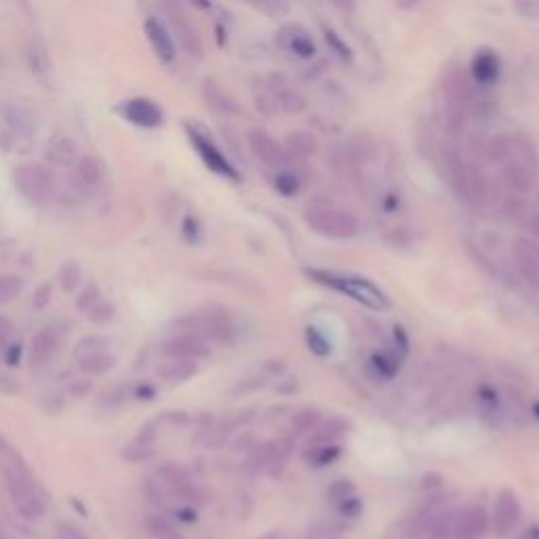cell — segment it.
Returning a JSON list of instances; mask_svg holds the SVG:
<instances>
[{
  "label": "cell",
  "mask_w": 539,
  "mask_h": 539,
  "mask_svg": "<svg viewBox=\"0 0 539 539\" xmlns=\"http://www.w3.org/2000/svg\"><path fill=\"white\" fill-rule=\"evenodd\" d=\"M0 457L5 462V478L11 493V502L19 516L26 521H38L47 514V497L38 489L34 476L22 457L7 438L0 434Z\"/></svg>",
  "instance_id": "6da1fadb"
},
{
  "label": "cell",
  "mask_w": 539,
  "mask_h": 539,
  "mask_svg": "<svg viewBox=\"0 0 539 539\" xmlns=\"http://www.w3.org/2000/svg\"><path fill=\"white\" fill-rule=\"evenodd\" d=\"M304 219L308 228L325 238H333V241H350L361 230L358 217L352 211L333 205L323 196L310 198L304 209Z\"/></svg>",
  "instance_id": "7a4b0ae2"
},
{
  "label": "cell",
  "mask_w": 539,
  "mask_h": 539,
  "mask_svg": "<svg viewBox=\"0 0 539 539\" xmlns=\"http://www.w3.org/2000/svg\"><path fill=\"white\" fill-rule=\"evenodd\" d=\"M173 329H177L179 335H190L213 344H232L236 339L234 318L222 306H207L190 316L177 318Z\"/></svg>",
  "instance_id": "3957f363"
},
{
  "label": "cell",
  "mask_w": 539,
  "mask_h": 539,
  "mask_svg": "<svg viewBox=\"0 0 539 539\" xmlns=\"http://www.w3.org/2000/svg\"><path fill=\"white\" fill-rule=\"evenodd\" d=\"M308 276L312 281L321 283L333 291L344 293L352 299H356L358 304H363L369 310L375 312H386L392 308L390 297L379 289L375 283H371L365 276H356V274H335L329 270H310Z\"/></svg>",
  "instance_id": "277c9868"
},
{
  "label": "cell",
  "mask_w": 539,
  "mask_h": 539,
  "mask_svg": "<svg viewBox=\"0 0 539 539\" xmlns=\"http://www.w3.org/2000/svg\"><path fill=\"white\" fill-rule=\"evenodd\" d=\"M445 121L451 133H459L466 127L468 116L478 110V93L474 83L464 72H449L441 85Z\"/></svg>",
  "instance_id": "5b68a950"
},
{
  "label": "cell",
  "mask_w": 539,
  "mask_h": 539,
  "mask_svg": "<svg viewBox=\"0 0 539 539\" xmlns=\"http://www.w3.org/2000/svg\"><path fill=\"white\" fill-rule=\"evenodd\" d=\"M257 110L268 116L274 114H299L306 110V99L297 89H293L283 76H270L262 87V93L255 95Z\"/></svg>",
  "instance_id": "8992f818"
},
{
  "label": "cell",
  "mask_w": 539,
  "mask_h": 539,
  "mask_svg": "<svg viewBox=\"0 0 539 539\" xmlns=\"http://www.w3.org/2000/svg\"><path fill=\"white\" fill-rule=\"evenodd\" d=\"M13 182L19 194H22L26 201L36 203V205L47 203L55 190V179L49 173V169L36 163H26V165L15 167Z\"/></svg>",
  "instance_id": "52a82bcc"
},
{
  "label": "cell",
  "mask_w": 539,
  "mask_h": 539,
  "mask_svg": "<svg viewBox=\"0 0 539 539\" xmlns=\"http://www.w3.org/2000/svg\"><path fill=\"white\" fill-rule=\"evenodd\" d=\"M247 144L257 161H262L264 165L276 171L289 169V165L293 163V156L287 152L285 144L276 142V139L264 129H251L247 133Z\"/></svg>",
  "instance_id": "ba28073f"
},
{
  "label": "cell",
  "mask_w": 539,
  "mask_h": 539,
  "mask_svg": "<svg viewBox=\"0 0 539 539\" xmlns=\"http://www.w3.org/2000/svg\"><path fill=\"white\" fill-rule=\"evenodd\" d=\"M188 131V137H190V142L192 146L196 148L198 156L203 158V163L217 175H222V177H228V179H234V182H238V179H241V175H238V171L234 169V165L228 161L226 154L217 148V144L213 142V139L201 131V129H196L192 125L186 127Z\"/></svg>",
  "instance_id": "9c48e42d"
},
{
  "label": "cell",
  "mask_w": 539,
  "mask_h": 539,
  "mask_svg": "<svg viewBox=\"0 0 539 539\" xmlns=\"http://www.w3.org/2000/svg\"><path fill=\"white\" fill-rule=\"evenodd\" d=\"M167 13H169V22H171V28H173V32L177 36V41L182 43V47L186 49V53L190 57L201 59L205 55L203 36H201V32H198V28L194 26L190 15L179 5H167Z\"/></svg>",
  "instance_id": "30bf717a"
},
{
  "label": "cell",
  "mask_w": 539,
  "mask_h": 539,
  "mask_svg": "<svg viewBox=\"0 0 539 539\" xmlns=\"http://www.w3.org/2000/svg\"><path fill=\"white\" fill-rule=\"evenodd\" d=\"M512 262L516 274L523 278V281L539 291V245L529 241V238H516L512 243Z\"/></svg>",
  "instance_id": "8fae6325"
},
{
  "label": "cell",
  "mask_w": 539,
  "mask_h": 539,
  "mask_svg": "<svg viewBox=\"0 0 539 539\" xmlns=\"http://www.w3.org/2000/svg\"><path fill=\"white\" fill-rule=\"evenodd\" d=\"M443 171L449 182L451 192L459 198V201L468 205V173L470 163L462 156L457 148L445 146L443 150Z\"/></svg>",
  "instance_id": "7c38bea8"
},
{
  "label": "cell",
  "mask_w": 539,
  "mask_h": 539,
  "mask_svg": "<svg viewBox=\"0 0 539 539\" xmlns=\"http://www.w3.org/2000/svg\"><path fill=\"white\" fill-rule=\"evenodd\" d=\"M276 45L299 59H312L318 53L312 34L299 24H285L278 28Z\"/></svg>",
  "instance_id": "4fadbf2b"
},
{
  "label": "cell",
  "mask_w": 539,
  "mask_h": 539,
  "mask_svg": "<svg viewBox=\"0 0 539 539\" xmlns=\"http://www.w3.org/2000/svg\"><path fill=\"white\" fill-rule=\"evenodd\" d=\"M521 502H518V495L510 489H504L495 499L493 508V531L497 537L510 535L518 521H521Z\"/></svg>",
  "instance_id": "5bb4252c"
},
{
  "label": "cell",
  "mask_w": 539,
  "mask_h": 539,
  "mask_svg": "<svg viewBox=\"0 0 539 539\" xmlns=\"http://www.w3.org/2000/svg\"><path fill=\"white\" fill-rule=\"evenodd\" d=\"M499 177H502V184L508 188V192L516 196H525L533 192L539 179V175L533 169H529L514 156H510L502 165V169H499Z\"/></svg>",
  "instance_id": "9a60e30c"
},
{
  "label": "cell",
  "mask_w": 539,
  "mask_h": 539,
  "mask_svg": "<svg viewBox=\"0 0 539 539\" xmlns=\"http://www.w3.org/2000/svg\"><path fill=\"white\" fill-rule=\"evenodd\" d=\"M121 112L129 123H133L137 127H144V129H156V127H161L165 121V114H163L161 106L152 102V99H148V97L127 99Z\"/></svg>",
  "instance_id": "2e32d148"
},
{
  "label": "cell",
  "mask_w": 539,
  "mask_h": 539,
  "mask_svg": "<svg viewBox=\"0 0 539 539\" xmlns=\"http://www.w3.org/2000/svg\"><path fill=\"white\" fill-rule=\"evenodd\" d=\"M59 344H62V331L55 325H47L41 331H36L28 346V361L32 367H43L57 354Z\"/></svg>",
  "instance_id": "e0dca14e"
},
{
  "label": "cell",
  "mask_w": 539,
  "mask_h": 539,
  "mask_svg": "<svg viewBox=\"0 0 539 539\" xmlns=\"http://www.w3.org/2000/svg\"><path fill=\"white\" fill-rule=\"evenodd\" d=\"M144 32L152 51L163 64H171L175 59V43L169 26L158 17H148L144 22Z\"/></svg>",
  "instance_id": "ac0fdd59"
},
{
  "label": "cell",
  "mask_w": 539,
  "mask_h": 539,
  "mask_svg": "<svg viewBox=\"0 0 539 539\" xmlns=\"http://www.w3.org/2000/svg\"><path fill=\"white\" fill-rule=\"evenodd\" d=\"M81 148H78V144L74 142V139L70 135H53L49 142H47V148H45V158L55 165V167H76L78 158H81Z\"/></svg>",
  "instance_id": "d6986e66"
},
{
  "label": "cell",
  "mask_w": 539,
  "mask_h": 539,
  "mask_svg": "<svg viewBox=\"0 0 539 539\" xmlns=\"http://www.w3.org/2000/svg\"><path fill=\"white\" fill-rule=\"evenodd\" d=\"M163 354L167 358H179V361H198V358H207L211 354L209 346L201 339L190 335H177L167 339L163 344Z\"/></svg>",
  "instance_id": "ffe728a7"
},
{
  "label": "cell",
  "mask_w": 539,
  "mask_h": 539,
  "mask_svg": "<svg viewBox=\"0 0 539 539\" xmlns=\"http://www.w3.org/2000/svg\"><path fill=\"white\" fill-rule=\"evenodd\" d=\"M499 74H502V62L491 49H481L472 59V78L476 85L489 87L495 85Z\"/></svg>",
  "instance_id": "44dd1931"
},
{
  "label": "cell",
  "mask_w": 539,
  "mask_h": 539,
  "mask_svg": "<svg viewBox=\"0 0 539 539\" xmlns=\"http://www.w3.org/2000/svg\"><path fill=\"white\" fill-rule=\"evenodd\" d=\"M74 177L81 188L85 190H95L99 184L104 182V165L93 154H83L78 158V163L74 167Z\"/></svg>",
  "instance_id": "7402d4cb"
},
{
  "label": "cell",
  "mask_w": 539,
  "mask_h": 539,
  "mask_svg": "<svg viewBox=\"0 0 539 539\" xmlns=\"http://www.w3.org/2000/svg\"><path fill=\"white\" fill-rule=\"evenodd\" d=\"M154 445H156V426L148 424L137 432V436L125 447L123 455L129 462H144V459H148L154 453Z\"/></svg>",
  "instance_id": "603a6c76"
},
{
  "label": "cell",
  "mask_w": 539,
  "mask_h": 539,
  "mask_svg": "<svg viewBox=\"0 0 539 539\" xmlns=\"http://www.w3.org/2000/svg\"><path fill=\"white\" fill-rule=\"evenodd\" d=\"M198 371V365L194 361H179V358H167V363L158 367V377L163 379L169 386H179L192 379Z\"/></svg>",
  "instance_id": "cb8c5ba5"
},
{
  "label": "cell",
  "mask_w": 539,
  "mask_h": 539,
  "mask_svg": "<svg viewBox=\"0 0 539 539\" xmlns=\"http://www.w3.org/2000/svg\"><path fill=\"white\" fill-rule=\"evenodd\" d=\"M350 430V419L346 417H331L327 422H321L314 430L312 445H333L337 438H342Z\"/></svg>",
  "instance_id": "d4e9b609"
},
{
  "label": "cell",
  "mask_w": 539,
  "mask_h": 539,
  "mask_svg": "<svg viewBox=\"0 0 539 539\" xmlns=\"http://www.w3.org/2000/svg\"><path fill=\"white\" fill-rule=\"evenodd\" d=\"M203 95H205L207 106L213 108L215 112H219V114H228V116L241 114V108H238V104L234 102V99H232L230 95H226L224 89L219 87V85H215L213 81H207V83H205Z\"/></svg>",
  "instance_id": "484cf974"
},
{
  "label": "cell",
  "mask_w": 539,
  "mask_h": 539,
  "mask_svg": "<svg viewBox=\"0 0 539 539\" xmlns=\"http://www.w3.org/2000/svg\"><path fill=\"white\" fill-rule=\"evenodd\" d=\"M285 148L293 158H306L318 152V139L308 131H291L285 139Z\"/></svg>",
  "instance_id": "4316f807"
},
{
  "label": "cell",
  "mask_w": 539,
  "mask_h": 539,
  "mask_svg": "<svg viewBox=\"0 0 539 539\" xmlns=\"http://www.w3.org/2000/svg\"><path fill=\"white\" fill-rule=\"evenodd\" d=\"M28 66L36 76H47L51 70L49 49L41 36H34L28 45Z\"/></svg>",
  "instance_id": "83f0119b"
},
{
  "label": "cell",
  "mask_w": 539,
  "mask_h": 539,
  "mask_svg": "<svg viewBox=\"0 0 539 539\" xmlns=\"http://www.w3.org/2000/svg\"><path fill=\"white\" fill-rule=\"evenodd\" d=\"M76 361H78V369H81L85 375H104L116 367V356L110 350L76 358Z\"/></svg>",
  "instance_id": "f1b7e54d"
},
{
  "label": "cell",
  "mask_w": 539,
  "mask_h": 539,
  "mask_svg": "<svg viewBox=\"0 0 539 539\" xmlns=\"http://www.w3.org/2000/svg\"><path fill=\"white\" fill-rule=\"evenodd\" d=\"M483 154L491 165L502 167L512 154V135H495L487 139L483 146Z\"/></svg>",
  "instance_id": "f546056e"
},
{
  "label": "cell",
  "mask_w": 539,
  "mask_h": 539,
  "mask_svg": "<svg viewBox=\"0 0 539 539\" xmlns=\"http://www.w3.org/2000/svg\"><path fill=\"white\" fill-rule=\"evenodd\" d=\"M5 125L13 139L32 137V121L22 108H17V106L5 108Z\"/></svg>",
  "instance_id": "4dcf8cb0"
},
{
  "label": "cell",
  "mask_w": 539,
  "mask_h": 539,
  "mask_svg": "<svg viewBox=\"0 0 539 539\" xmlns=\"http://www.w3.org/2000/svg\"><path fill=\"white\" fill-rule=\"evenodd\" d=\"M135 398V386L131 384H121V386H112L110 390H106L102 396H99V409H108V411H116L118 407H123L127 401Z\"/></svg>",
  "instance_id": "1f68e13d"
},
{
  "label": "cell",
  "mask_w": 539,
  "mask_h": 539,
  "mask_svg": "<svg viewBox=\"0 0 539 539\" xmlns=\"http://www.w3.org/2000/svg\"><path fill=\"white\" fill-rule=\"evenodd\" d=\"M146 531L152 539H184V535L179 533L167 518L158 514H150L146 518Z\"/></svg>",
  "instance_id": "d6a6232c"
},
{
  "label": "cell",
  "mask_w": 539,
  "mask_h": 539,
  "mask_svg": "<svg viewBox=\"0 0 539 539\" xmlns=\"http://www.w3.org/2000/svg\"><path fill=\"white\" fill-rule=\"evenodd\" d=\"M321 422H323V417H321V413H318L316 409H302L299 413H295L293 422H291V430H293V434H297V436L310 434V432H314L318 426H321Z\"/></svg>",
  "instance_id": "836d02e7"
},
{
  "label": "cell",
  "mask_w": 539,
  "mask_h": 539,
  "mask_svg": "<svg viewBox=\"0 0 539 539\" xmlns=\"http://www.w3.org/2000/svg\"><path fill=\"white\" fill-rule=\"evenodd\" d=\"M398 367H401V363H398V358L392 352H375L371 356V369L382 379L396 377Z\"/></svg>",
  "instance_id": "e575fe53"
},
{
  "label": "cell",
  "mask_w": 539,
  "mask_h": 539,
  "mask_svg": "<svg viewBox=\"0 0 539 539\" xmlns=\"http://www.w3.org/2000/svg\"><path fill=\"white\" fill-rule=\"evenodd\" d=\"M339 453H342V449H339L337 445H314L310 451H306V462L310 466L323 468V466L333 464L339 457Z\"/></svg>",
  "instance_id": "d590c367"
},
{
  "label": "cell",
  "mask_w": 539,
  "mask_h": 539,
  "mask_svg": "<svg viewBox=\"0 0 539 539\" xmlns=\"http://www.w3.org/2000/svg\"><path fill=\"white\" fill-rule=\"evenodd\" d=\"M57 283L64 291H74L83 283V268L76 262H66L57 272Z\"/></svg>",
  "instance_id": "8d00e7d4"
},
{
  "label": "cell",
  "mask_w": 539,
  "mask_h": 539,
  "mask_svg": "<svg viewBox=\"0 0 539 539\" xmlns=\"http://www.w3.org/2000/svg\"><path fill=\"white\" fill-rule=\"evenodd\" d=\"M24 278L17 274H0V306L11 304L22 293Z\"/></svg>",
  "instance_id": "74e56055"
},
{
  "label": "cell",
  "mask_w": 539,
  "mask_h": 539,
  "mask_svg": "<svg viewBox=\"0 0 539 539\" xmlns=\"http://www.w3.org/2000/svg\"><path fill=\"white\" fill-rule=\"evenodd\" d=\"M274 188L278 194H283V196H295L299 190H302V182H299L295 171L283 169V171H278L274 177Z\"/></svg>",
  "instance_id": "f35d334b"
},
{
  "label": "cell",
  "mask_w": 539,
  "mask_h": 539,
  "mask_svg": "<svg viewBox=\"0 0 539 539\" xmlns=\"http://www.w3.org/2000/svg\"><path fill=\"white\" fill-rule=\"evenodd\" d=\"M306 344L314 356L325 358L331 354V344H329L327 335L323 331H318L316 327L306 329Z\"/></svg>",
  "instance_id": "ab89813d"
},
{
  "label": "cell",
  "mask_w": 539,
  "mask_h": 539,
  "mask_svg": "<svg viewBox=\"0 0 539 539\" xmlns=\"http://www.w3.org/2000/svg\"><path fill=\"white\" fill-rule=\"evenodd\" d=\"M158 474H161L163 481H165L173 491L182 489L184 485L190 483V478H188L186 470H184V468H179L177 464H165L161 470H158Z\"/></svg>",
  "instance_id": "60d3db41"
},
{
  "label": "cell",
  "mask_w": 539,
  "mask_h": 539,
  "mask_svg": "<svg viewBox=\"0 0 539 539\" xmlns=\"http://www.w3.org/2000/svg\"><path fill=\"white\" fill-rule=\"evenodd\" d=\"M104 350H108L106 339H102L99 335H89L76 344L74 352H76V358H83V356L97 354V352H104Z\"/></svg>",
  "instance_id": "b9f144b4"
},
{
  "label": "cell",
  "mask_w": 539,
  "mask_h": 539,
  "mask_svg": "<svg viewBox=\"0 0 539 539\" xmlns=\"http://www.w3.org/2000/svg\"><path fill=\"white\" fill-rule=\"evenodd\" d=\"M325 41L331 47V51L342 59V62H352V51L346 45V41H342V36H339L333 28H325Z\"/></svg>",
  "instance_id": "7bdbcfd3"
},
{
  "label": "cell",
  "mask_w": 539,
  "mask_h": 539,
  "mask_svg": "<svg viewBox=\"0 0 539 539\" xmlns=\"http://www.w3.org/2000/svg\"><path fill=\"white\" fill-rule=\"evenodd\" d=\"M102 293H99V289H97V285H87L85 287V291L81 293V295H78V302H76V308L78 310H81V312H91L99 302H102Z\"/></svg>",
  "instance_id": "ee69618b"
},
{
  "label": "cell",
  "mask_w": 539,
  "mask_h": 539,
  "mask_svg": "<svg viewBox=\"0 0 539 539\" xmlns=\"http://www.w3.org/2000/svg\"><path fill=\"white\" fill-rule=\"evenodd\" d=\"M521 228L527 234L525 238H529V241L539 245V209H529L527 211V215L523 217V222H521Z\"/></svg>",
  "instance_id": "f6af8a7d"
},
{
  "label": "cell",
  "mask_w": 539,
  "mask_h": 539,
  "mask_svg": "<svg viewBox=\"0 0 539 539\" xmlns=\"http://www.w3.org/2000/svg\"><path fill=\"white\" fill-rule=\"evenodd\" d=\"M266 382H268V375H266L264 371H262V373H257V375H251V377L243 379V382L236 386L234 394H236V396H241V394H249V392H255V390H259V388H262V386H264Z\"/></svg>",
  "instance_id": "bcb514c9"
},
{
  "label": "cell",
  "mask_w": 539,
  "mask_h": 539,
  "mask_svg": "<svg viewBox=\"0 0 539 539\" xmlns=\"http://www.w3.org/2000/svg\"><path fill=\"white\" fill-rule=\"evenodd\" d=\"M114 314H116L114 306H112L110 302H106V299H102V302H99V304L89 312V318H91L93 323H108V321H112Z\"/></svg>",
  "instance_id": "7dc6e473"
},
{
  "label": "cell",
  "mask_w": 539,
  "mask_h": 539,
  "mask_svg": "<svg viewBox=\"0 0 539 539\" xmlns=\"http://www.w3.org/2000/svg\"><path fill=\"white\" fill-rule=\"evenodd\" d=\"M514 9L523 19L539 22V0H518V3H514Z\"/></svg>",
  "instance_id": "c3c4849f"
},
{
  "label": "cell",
  "mask_w": 539,
  "mask_h": 539,
  "mask_svg": "<svg viewBox=\"0 0 539 539\" xmlns=\"http://www.w3.org/2000/svg\"><path fill=\"white\" fill-rule=\"evenodd\" d=\"M51 297H53V285L51 283H43L41 287H38L32 295V308L34 310H43L47 308V304L51 302Z\"/></svg>",
  "instance_id": "681fc988"
},
{
  "label": "cell",
  "mask_w": 539,
  "mask_h": 539,
  "mask_svg": "<svg viewBox=\"0 0 539 539\" xmlns=\"http://www.w3.org/2000/svg\"><path fill=\"white\" fill-rule=\"evenodd\" d=\"M329 495H331L333 502L342 504L344 499H348V497L354 495V487H352V483H348V481H339V483H335V485L329 489Z\"/></svg>",
  "instance_id": "f907efd6"
},
{
  "label": "cell",
  "mask_w": 539,
  "mask_h": 539,
  "mask_svg": "<svg viewBox=\"0 0 539 539\" xmlns=\"http://www.w3.org/2000/svg\"><path fill=\"white\" fill-rule=\"evenodd\" d=\"M57 539H89V535L72 523H62L57 527Z\"/></svg>",
  "instance_id": "816d5d0a"
},
{
  "label": "cell",
  "mask_w": 539,
  "mask_h": 539,
  "mask_svg": "<svg viewBox=\"0 0 539 539\" xmlns=\"http://www.w3.org/2000/svg\"><path fill=\"white\" fill-rule=\"evenodd\" d=\"M361 508H363V506H361V499H358L356 495L344 499V502L339 504V510H342V514H344V516H350V518H354V516L361 514Z\"/></svg>",
  "instance_id": "f5cc1de1"
},
{
  "label": "cell",
  "mask_w": 539,
  "mask_h": 539,
  "mask_svg": "<svg viewBox=\"0 0 539 539\" xmlns=\"http://www.w3.org/2000/svg\"><path fill=\"white\" fill-rule=\"evenodd\" d=\"M13 333H15V325L11 323V318L0 316V348H5L11 342Z\"/></svg>",
  "instance_id": "db71d44e"
},
{
  "label": "cell",
  "mask_w": 539,
  "mask_h": 539,
  "mask_svg": "<svg viewBox=\"0 0 539 539\" xmlns=\"http://www.w3.org/2000/svg\"><path fill=\"white\" fill-rule=\"evenodd\" d=\"M257 9H262V11H266V13H270V15H281V13H287L289 11V5H285V3H262V5H257Z\"/></svg>",
  "instance_id": "11a10c76"
},
{
  "label": "cell",
  "mask_w": 539,
  "mask_h": 539,
  "mask_svg": "<svg viewBox=\"0 0 539 539\" xmlns=\"http://www.w3.org/2000/svg\"><path fill=\"white\" fill-rule=\"evenodd\" d=\"M68 392H70L72 396L81 398V396H85V394L91 392V382H74V384L68 388Z\"/></svg>",
  "instance_id": "9f6ffc18"
},
{
  "label": "cell",
  "mask_w": 539,
  "mask_h": 539,
  "mask_svg": "<svg viewBox=\"0 0 539 539\" xmlns=\"http://www.w3.org/2000/svg\"><path fill=\"white\" fill-rule=\"evenodd\" d=\"M154 394H156V390L150 384L135 386V398H139V401H148V398H152Z\"/></svg>",
  "instance_id": "6f0895ef"
},
{
  "label": "cell",
  "mask_w": 539,
  "mask_h": 539,
  "mask_svg": "<svg viewBox=\"0 0 539 539\" xmlns=\"http://www.w3.org/2000/svg\"><path fill=\"white\" fill-rule=\"evenodd\" d=\"M184 230L190 234V236H188L190 241H196V236H198V222H196L194 217H188V219H186V226H184Z\"/></svg>",
  "instance_id": "680465c9"
},
{
  "label": "cell",
  "mask_w": 539,
  "mask_h": 539,
  "mask_svg": "<svg viewBox=\"0 0 539 539\" xmlns=\"http://www.w3.org/2000/svg\"><path fill=\"white\" fill-rule=\"evenodd\" d=\"M529 537H531V539H539V527L529 529Z\"/></svg>",
  "instance_id": "91938a15"
},
{
  "label": "cell",
  "mask_w": 539,
  "mask_h": 539,
  "mask_svg": "<svg viewBox=\"0 0 539 539\" xmlns=\"http://www.w3.org/2000/svg\"><path fill=\"white\" fill-rule=\"evenodd\" d=\"M533 415L539 419V401H537V403H533Z\"/></svg>",
  "instance_id": "94428289"
},
{
  "label": "cell",
  "mask_w": 539,
  "mask_h": 539,
  "mask_svg": "<svg viewBox=\"0 0 539 539\" xmlns=\"http://www.w3.org/2000/svg\"><path fill=\"white\" fill-rule=\"evenodd\" d=\"M0 539H9L7 533H5V529H3V525H0Z\"/></svg>",
  "instance_id": "6125c7cd"
}]
</instances>
